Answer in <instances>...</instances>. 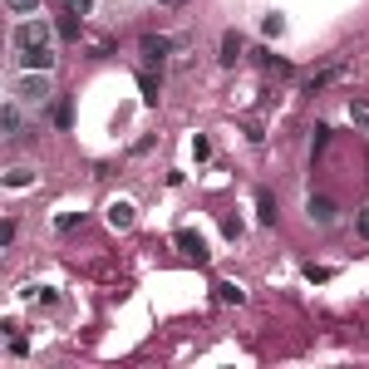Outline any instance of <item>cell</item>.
I'll return each instance as SVG.
<instances>
[{
	"mask_svg": "<svg viewBox=\"0 0 369 369\" xmlns=\"http://www.w3.org/2000/svg\"><path fill=\"white\" fill-rule=\"evenodd\" d=\"M50 40H55V35H50L45 20H25V25L15 30V50H20V55H25V50H50Z\"/></svg>",
	"mask_w": 369,
	"mask_h": 369,
	"instance_id": "6da1fadb",
	"label": "cell"
},
{
	"mask_svg": "<svg viewBox=\"0 0 369 369\" xmlns=\"http://www.w3.org/2000/svg\"><path fill=\"white\" fill-rule=\"evenodd\" d=\"M15 98H20V103H45V98H50V79H45L40 69H30V74L15 84Z\"/></svg>",
	"mask_w": 369,
	"mask_h": 369,
	"instance_id": "7a4b0ae2",
	"label": "cell"
},
{
	"mask_svg": "<svg viewBox=\"0 0 369 369\" xmlns=\"http://www.w3.org/2000/svg\"><path fill=\"white\" fill-rule=\"evenodd\" d=\"M178 251H183L187 261H207V242H202L192 227H183V232H178Z\"/></svg>",
	"mask_w": 369,
	"mask_h": 369,
	"instance_id": "3957f363",
	"label": "cell"
},
{
	"mask_svg": "<svg viewBox=\"0 0 369 369\" xmlns=\"http://www.w3.org/2000/svg\"><path fill=\"white\" fill-rule=\"evenodd\" d=\"M138 50H143V59H148V64H163V59H168V50H173V40H163V35H143V45H138Z\"/></svg>",
	"mask_w": 369,
	"mask_h": 369,
	"instance_id": "277c9868",
	"label": "cell"
},
{
	"mask_svg": "<svg viewBox=\"0 0 369 369\" xmlns=\"http://www.w3.org/2000/svg\"><path fill=\"white\" fill-rule=\"evenodd\" d=\"M217 59H222V64H237V59H242V35H237V30L222 35V55H217Z\"/></svg>",
	"mask_w": 369,
	"mask_h": 369,
	"instance_id": "5b68a950",
	"label": "cell"
},
{
	"mask_svg": "<svg viewBox=\"0 0 369 369\" xmlns=\"http://www.w3.org/2000/svg\"><path fill=\"white\" fill-rule=\"evenodd\" d=\"M20 64L45 74V69H55V55H50V50H25V55H20Z\"/></svg>",
	"mask_w": 369,
	"mask_h": 369,
	"instance_id": "8992f818",
	"label": "cell"
},
{
	"mask_svg": "<svg viewBox=\"0 0 369 369\" xmlns=\"http://www.w3.org/2000/svg\"><path fill=\"white\" fill-rule=\"evenodd\" d=\"M108 227H113V232H128V227H133V207H128V202H113V207H108Z\"/></svg>",
	"mask_w": 369,
	"mask_h": 369,
	"instance_id": "52a82bcc",
	"label": "cell"
},
{
	"mask_svg": "<svg viewBox=\"0 0 369 369\" xmlns=\"http://www.w3.org/2000/svg\"><path fill=\"white\" fill-rule=\"evenodd\" d=\"M310 217H315L320 227H325V222H335V202H330V197H310Z\"/></svg>",
	"mask_w": 369,
	"mask_h": 369,
	"instance_id": "ba28073f",
	"label": "cell"
},
{
	"mask_svg": "<svg viewBox=\"0 0 369 369\" xmlns=\"http://www.w3.org/2000/svg\"><path fill=\"white\" fill-rule=\"evenodd\" d=\"M0 128H5L10 138H20V108H15V103H5V108H0Z\"/></svg>",
	"mask_w": 369,
	"mask_h": 369,
	"instance_id": "9c48e42d",
	"label": "cell"
},
{
	"mask_svg": "<svg viewBox=\"0 0 369 369\" xmlns=\"http://www.w3.org/2000/svg\"><path fill=\"white\" fill-rule=\"evenodd\" d=\"M217 300H222V305H242V300H246V290H242V285H232V280H222V285H217Z\"/></svg>",
	"mask_w": 369,
	"mask_h": 369,
	"instance_id": "30bf717a",
	"label": "cell"
},
{
	"mask_svg": "<svg viewBox=\"0 0 369 369\" xmlns=\"http://www.w3.org/2000/svg\"><path fill=\"white\" fill-rule=\"evenodd\" d=\"M350 123L355 128H369V98H350Z\"/></svg>",
	"mask_w": 369,
	"mask_h": 369,
	"instance_id": "8fae6325",
	"label": "cell"
},
{
	"mask_svg": "<svg viewBox=\"0 0 369 369\" xmlns=\"http://www.w3.org/2000/svg\"><path fill=\"white\" fill-rule=\"evenodd\" d=\"M59 35H64V40H79V15H69V10H64V20H59Z\"/></svg>",
	"mask_w": 369,
	"mask_h": 369,
	"instance_id": "7c38bea8",
	"label": "cell"
},
{
	"mask_svg": "<svg viewBox=\"0 0 369 369\" xmlns=\"http://www.w3.org/2000/svg\"><path fill=\"white\" fill-rule=\"evenodd\" d=\"M256 207H261V222H276V202H271V192H261Z\"/></svg>",
	"mask_w": 369,
	"mask_h": 369,
	"instance_id": "4fadbf2b",
	"label": "cell"
},
{
	"mask_svg": "<svg viewBox=\"0 0 369 369\" xmlns=\"http://www.w3.org/2000/svg\"><path fill=\"white\" fill-rule=\"evenodd\" d=\"M64 10H69V15H79V20H84V15H89V10H93V0H64Z\"/></svg>",
	"mask_w": 369,
	"mask_h": 369,
	"instance_id": "5bb4252c",
	"label": "cell"
},
{
	"mask_svg": "<svg viewBox=\"0 0 369 369\" xmlns=\"http://www.w3.org/2000/svg\"><path fill=\"white\" fill-rule=\"evenodd\" d=\"M261 30H266V35H280V30H285V20H280V15H266V20H261Z\"/></svg>",
	"mask_w": 369,
	"mask_h": 369,
	"instance_id": "9a60e30c",
	"label": "cell"
},
{
	"mask_svg": "<svg viewBox=\"0 0 369 369\" xmlns=\"http://www.w3.org/2000/svg\"><path fill=\"white\" fill-rule=\"evenodd\" d=\"M355 232L369 242V207H365V212H355Z\"/></svg>",
	"mask_w": 369,
	"mask_h": 369,
	"instance_id": "2e32d148",
	"label": "cell"
},
{
	"mask_svg": "<svg viewBox=\"0 0 369 369\" xmlns=\"http://www.w3.org/2000/svg\"><path fill=\"white\" fill-rule=\"evenodd\" d=\"M5 183H10V187H30V173H25V168H15V173H10Z\"/></svg>",
	"mask_w": 369,
	"mask_h": 369,
	"instance_id": "e0dca14e",
	"label": "cell"
},
{
	"mask_svg": "<svg viewBox=\"0 0 369 369\" xmlns=\"http://www.w3.org/2000/svg\"><path fill=\"white\" fill-rule=\"evenodd\" d=\"M5 5H10V10H15V15H25V10H35V5H40V0H5Z\"/></svg>",
	"mask_w": 369,
	"mask_h": 369,
	"instance_id": "ac0fdd59",
	"label": "cell"
},
{
	"mask_svg": "<svg viewBox=\"0 0 369 369\" xmlns=\"http://www.w3.org/2000/svg\"><path fill=\"white\" fill-rule=\"evenodd\" d=\"M158 5H183V0H158Z\"/></svg>",
	"mask_w": 369,
	"mask_h": 369,
	"instance_id": "d6986e66",
	"label": "cell"
}]
</instances>
